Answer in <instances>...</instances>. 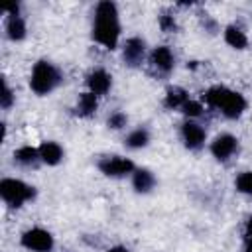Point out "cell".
<instances>
[{"label": "cell", "mask_w": 252, "mask_h": 252, "mask_svg": "<svg viewBox=\"0 0 252 252\" xmlns=\"http://www.w3.org/2000/svg\"><path fill=\"white\" fill-rule=\"evenodd\" d=\"M20 244L30 252H51L55 246V238L49 230L33 226V228H28L26 232H22Z\"/></svg>", "instance_id": "5"}, {"label": "cell", "mask_w": 252, "mask_h": 252, "mask_svg": "<svg viewBox=\"0 0 252 252\" xmlns=\"http://www.w3.org/2000/svg\"><path fill=\"white\" fill-rule=\"evenodd\" d=\"M234 187L238 193H244V195H252V171H242L236 175L234 179Z\"/></svg>", "instance_id": "20"}, {"label": "cell", "mask_w": 252, "mask_h": 252, "mask_svg": "<svg viewBox=\"0 0 252 252\" xmlns=\"http://www.w3.org/2000/svg\"><path fill=\"white\" fill-rule=\"evenodd\" d=\"M244 232H246V238H252V217L246 220V228H244Z\"/></svg>", "instance_id": "26"}, {"label": "cell", "mask_w": 252, "mask_h": 252, "mask_svg": "<svg viewBox=\"0 0 252 252\" xmlns=\"http://www.w3.org/2000/svg\"><path fill=\"white\" fill-rule=\"evenodd\" d=\"M132 187L136 193L146 195L156 187V175L146 167H136V171L132 173Z\"/></svg>", "instance_id": "13"}, {"label": "cell", "mask_w": 252, "mask_h": 252, "mask_svg": "<svg viewBox=\"0 0 252 252\" xmlns=\"http://www.w3.org/2000/svg\"><path fill=\"white\" fill-rule=\"evenodd\" d=\"M6 35L10 41H22L26 39L28 35V26H26V20L18 14V16H6Z\"/></svg>", "instance_id": "14"}, {"label": "cell", "mask_w": 252, "mask_h": 252, "mask_svg": "<svg viewBox=\"0 0 252 252\" xmlns=\"http://www.w3.org/2000/svg\"><path fill=\"white\" fill-rule=\"evenodd\" d=\"M120 14L118 6L110 0H102L94 6L93 14V28H91V37L94 43L102 45L104 49H116L120 41Z\"/></svg>", "instance_id": "1"}, {"label": "cell", "mask_w": 252, "mask_h": 252, "mask_svg": "<svg viewBox=\"0 0 252 252\" xmlns=\"http://www.w3.org/2000/svg\"><path fill=\"white\" fill-rule=\"evenodd\" d=\"M61 83H63V75H61V71H59L51 61L39 59V61L32 67L30 89H32L37 96H47V94L53 93Z\"/></svg>", "instance_id": "3"}, {"label": "cell", "mask_w": 252, "mask_h": 252, "mask_svg": "<svg viewBox=\"0 0 252 252\" xmlns=\"http://www.w3.org/2000/svg\"><path fill=\"white\" fill-rule=\"evenodd\" d=\"M224 41L234 49H246L248 47V35L242 32V28L230 24L224 28Z\"/></svg>", "instance_id": "17"}, {"label": "cell", "mask_w": 252, "mask_h": 252, "mask_svg": "<svg viewBox=\"0 0 252 252\" xmlns=\"http://www.w3.org/2000/svg\"><path fill=\"white\" fill-rule=\"evenodd\" d=\"M37 150H39V159L45 165H59L63 161V158H65V150L61 148L59 142H53V140L41 142V146Z\"/></svg>", "instance_id": "12"}, {"label": "cell", "mask_w": 252, "mask_h": 252, "mask_svg": "<svg viewBox=\"0 0 252 252\" xmlns=\"http://www.w3.org/2000/svg\"><path fill=\"white\" fill-rule=\"evenodd\" d=\"M14 161L20 163V165H26V167L35 165L37 161H41L39 159V150L33 148V146H22L14 152Z\"/></svg>", "instance_id": "18"}, {"label": "cell", "mask_w": 252, "mask_h": 252, "mask_svg": "<svg viewBox=\"0 0 252 252\" xmlns=\"http://www.w3.org/2000/svg\"><path fill=\"white\" fill-rule=\"evenodd\" d=\"M108 128H112V130H120V128H124L126 124H128V116L124 114V112H120V110H116V112H112L110 116H108Z\"/></svg>", "instance_id": "23"}, {"label": "cell", "mask_w": 252, "mask_h": 252, "mask_svg": "<svg viewBox=\"0 0 252 252\" xmlns=\"http://www.w3.org/2000/svg\"><path fill=\"white\" fill-rule=\"evenodd\" d=\"M205 102L217 110L222 112V116L230 118V120H236L244 114L248 102L244 98V94H240L238 91H232L228 87H222V85H215L211 89H207V93L203 94Z\"/></svg>", "instance_id": "2"}, {"label": "cell", "mask_w": 252, "mask_h": 252, "mask_svg": "<svg viewBox=\"0 0 252 252\" xmlns=\"http://www.w3.org/2000/svg\"><path fill=\"white\" fill-rule=\"evenodd\" d=\"M0 197L8 207L20 209L24 203L35 199V187L16 177H4L0 181Z\"/></svg>", "instance_id": "4"}, {"label": "cell", "mask_w": 252, "mask_h": 252, "mask_svg": "<svg viewBox=\"0 0 252 252\" xmlns=\"http://www.w3.org/2000/svg\"><path fill=\"white\" fill-rule=\"evenodd\" d=\"M112 87V75L104 69H93L87 75V89L96 94V96H104Z\"/></svg>", "instance_id": "11"}, {"label": "cell", "mask_w": 252, "mask_h": 252, "mask_svg": "<svg viewBox=\"0 0 252 252\" xmlns=\"http://www.w3.org/2000/svg\"><path fill=\"white\" fill-rule=\"evenodd\" d=\"M150 144V132L146 128H136L124 138V146L130 150H142Z\"/></svg>", "instance_id": "19"}, {"label": "cell", "mask_w": 252, "mask_h": 252, "mask_svg": "<svg viewBox=\"0 0 252 252\" xmlns=\"http://www.w3.org/2000/svg\"><path fill=\"white\" fill-rule=\"evenodd\" d=\"M14 102H16V94H14V91L10 89L8 81L4 79V81H2V94H0V106H2L4 110H8V108H12V106H14Z\"/></svg>", "instance_id": "22"}, {"label": "cell", "mask_w": 252, "mask_h": 252, "mask_svg": "<svg viewBox=\"0 0 252 252\" xmlns=\"http://www.w3.org/2000/svg\"><path fill=\"white\" fill-rule=\"evenodd\" d=\"M158 24H159L161 32H165V33L177 32V22H175V18H173L171 14H161L159 20H158Z\"/></svg>", "instance_id": "24"}, {"label": "cell", "mask_w": 252, "mask_h": 252, "mask_svg": "<svg viewBox=\"0 0 252 252\" xmlns=\"http://www.w3.org/2000/svg\"><path fill=\"white\" fill-rule=\"evenodd\" d=\"M181 140H183V144H185L187 150H193L195 152V150H201L205 146L207 132H205V128L199 122L187 120L181 126Z\"/></svg>", "instance_id": "9"}, {"label": "cell", "mask_w": 252, "mask_h": 252, "mask_svg": "<svg viewBox=\"0 0 252 252\" xmlns=\"http://www.w3.org/2000/svg\"><path fill=\"white\" fill-rule=\"evenodd\" d=\"M244 252H252V238H246V244H244Z\"/></svg>", "instance_id": "28"}, {"label": "cell", "mask_w": 252, "mask_h": 252, "mask_svg": "<svg viewBox=\"0 0 252 252\" xmlns=\"http://www.w3.org/2000/svg\"><path fill=\"white\" fill-rule=\"evenodd\" d=\"M203 110H205V106L199 102V100H193V98H189L183 106H181V112L189 118V120H193V118H199L201 114H203Z\"/></svg>", "instance_id": "21"}, {"label": "cell", "mask_w": 252, "mask_h": 252, "mask_svg": "<svg viewBox=\"0 0 252 252\" xmlns=\"http://www.w3.org/2000/svg\"><path fill=\"white\" fill-rule=\"evenodd\" d=\"M106 252H130L126 246H112L110 250H106Z\"/></svg>", "instance_id": "27"}, {"label": "cell", "mask_w": 252, "mask_h": 252, "mask_svg": "<svg viewBox=\"0 0 252 252\" xmlns=\"http://www.w3.org/2000/svg\"><path fill=\"white\" fill-rule=\"evenodd\" d=\"M205 30L209 32V33H217V24H215V20H211L209 16H205Z\"/></svg>", "instance_id": "25"}, {"label": "cell", "mask_w": 252, "mask_h": 252, "mask_svg": "<svg viewBox=\"0 0 252 252\" xmlns=\"http://www.w3.org/2000/svg\"><path fill=\"white\" fill-rule=\"evenodd\" d=\"M150 65H152L158 73L169 75V73L173 71V67H175V55H173V51H171L167 45H158V47H154L152 53H150Z\"/></svg>", "instance_id": "10"}, {"label": "cell", "mask_w": 252, "mask_h": 252, "mask_svg": "<svg viewBox=\"0 0 252 252\" xmlns=\"http://www.w3.org/2000/svg\"><path fill=\"white\" fill-rule=\"evenodd\" d=\"M236 152H238V138L232 136V134H228V132L219 134L211 142V154L219 161H228Z\"/></svg>", "instance_id": "7"}, {"label": "cell", "mask_w": 252, "mask_h": 252, "mask_svg": "<svg viewBox=\"0 0 252 252\" xmlns=\"http://www.w3.org/2000/svg\"><path fill=\"white\" fill-rule=\"evenodd\" d=\"M96 108H98V96L93 94L91 91H85V93H81V94L77 96L75 112H77L79 116H83V118L93 116V114L96 112Z\"/></svg>", "instance_id": "15"}, {"label": "cell", "mask_w": 252, "mask_h": 252, "mask_svg": "<svg viewBox=\"0 0 252 252\" xmlns=\"http://www.w3.org/2000/svg\"><path fill=\"white\" fill-rule=\"evenodd\" d=\"M96 167L106 177H126V175H132L136 171L134 161L130 158H124V156H104L98 159Z\"/></svg>", "instance_id": "6"}, {"label": "cell", "mask_w": 252, "mask_h": 252, "mask_svg": "<svg viewBox=\"0 0 252 252\" xmlns=\"http://www.w3.org/2000/svg\"><path fill=\"white\" fill-rule=\"evenodd\" d=\"M187 100H189V94H187V91L183 87H169L165 91V96H163V106L169 108V110H175V108L181 110V106Z\"/></svg>", "instance_id": "16"}, {"label": "cell", "mask_w": 252, "mask_h": 252, "mask_svg": "<svg viewBox=\"0 0 252 252\" xmlns=\"http://www.w3.org/2000/svg\"><path fill=\"white\" fill-rule=\"evenodd\" d=\"M146 57V39L140 35L128 37L122 45V61L128 67H138Z\"/></svg>", "instance_id": "8"}]
</instances>
